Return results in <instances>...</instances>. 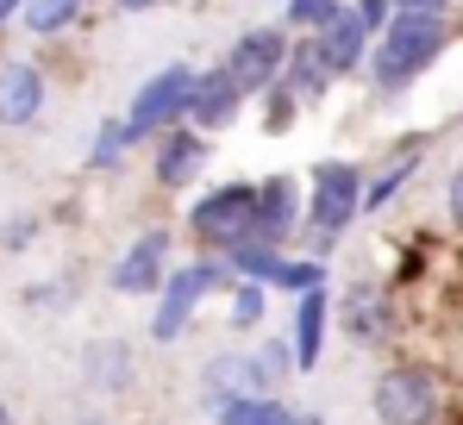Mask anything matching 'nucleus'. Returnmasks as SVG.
I'll list each match as a JSON object with an SVG mask.
<instances>
[{"instance_id": "25", "label": "nucleus", "mask_w": 463, "mask_h": 425, "mask_svg": "<svg viewBox=\"0 0 463 425\" xmlns=\"http://www.w3.org/2000/svg\"><path fill=\"white\" fill-rule=\"evenodd\" d=\"M345 6H351V0H282V13H276V19H282L295 38H319Z\"/></svg>"}, {"instance_id": "21", "label": "nucleus", "mask_w": 463, "mask_h": 425, "mask_svg": "<svg viewBox=\"0 0 463 425\" xmlns=\"http://www.w3.org/2000/svg\"><path fill=\"white\" fill-rule=\"evenodd\" d=\"M313 288H332V263H319V257H307V250H288L282 269H276V282H269V294L301 300V294H313Z\"/></svg>"}, {"instance_id": "10", "label": "nucleus", "mask_w": 463, "mask_h": 425, "mask_svg": "<svg viewBox=\"0 0 463 425\" xmlns=\"http://www.w3.org/2000/svg\"><path fill=\"white\" fill-rule=\"evenodd\" d=\"M151 150V182L163 194H201L207 182V163H213V138L194 132V126H169L163 138L145 144Z\"/></svg>"}, {"instance_id": "31", "label": "nucleus", "mask_w": 463, "mask_h": 425, "mask_svg": "<svg viewBox=\"0 0 463 425\" xmlns=\"http://www.w3.org/2000/svg\"><path fill=\"white\" fill-rule=\"evenodd\" d=\"M445 225H451V231L463 238V163L451 169V175H445Z\"/></svg>"}, {"instance_id": "6", "label": "nucleus", "mask_w": 463, "mask_h": 425, "mask_svg": "<svg viewBox=\"0 0 463 425\" xmlns=\"http://www.w3.org/2000/svg\"><path fill=\"white\" fill-rule=\"evenodd\" d=\"M194 70L201 63H163V70H151L138 88H132V100H126V126H132V138H138V150L151 138H163L169 126H188V94H194Z\"/></svg>"}, {"instance_id": "2", "label": "nucleus", "mask_w": 463, "mask_h": 425, "mask_svg": "<svg viewBox=\"0 0 463 425\" xmlns=\"http://www.w3.org/2000/svg\"><path fill=\"white\" fill-rule=\"evenodd\" d=\"M295 375H301V369H295V345H288V338H257L250 351H213V356H207L194 394H201V413L220 420L232 401L282 394Z\"/></svg>"}, {"instance_id": "12", "label": "nucleus", "mask_w": 463, "mask_h": 425, "mask_svg": "<svg viewBox=\"0 0 463 425\" xmlns=\"http://www.w3.org/2000/svg\"><path fill=\"white\" fill-rule=\"evenodd\" d=\"M244 107H250V94H244V81L226 63H201L194 70V94H188V126L194 132L220 138V132H232L244 119Z\"/></svg>"}, {"instance_id": "18", "label": "nucleus", "mask_w": 463, "mask_h": 425, "mask_svg": "<svg viewBox=\"0 0 463 425\" xmlns=\"http://www.w3.org/2000/svg\"><path fill=\"white\" fill-rule=\"evenodd\" d=\"M282 88L307 107V113H319L332 94H338V75L326 70V57H319V44L313 38H295V51H288V70H282Z\"/></svg>"}, {"instance_id": "4", "label": "nucleus", "mask_w": 463, "mask_h": 425, "mask_svg": "<svg viewBox=\"0 0 463 425\" xmlns=\"http://www.w3.org/2000/svg\"><path fill=\"white\" fill-rule=\"evenodd\" d=\"M182 238L194 257H232L238 244L257 238V182H213L182 212Z\"/></svg>"}, {"instance_id": "13", "label": "nucleus", "mask_w": 463, "mask_h": 425, "mask_svg": "<svg viewBox=\"0 0 463 425\" xmlns=\"http://www.w3.org/2000/svg\"><path fill=\"white\" fill-rule=\"evenodd\" d=\"M301 225H307V182L301 175H282V169L276 175H257V238L295 250Z\"/></svg>"}, {"instance_id": "11", "label": "nucleus", "mask_w": 463, "mask_h": 425, "mask_svg": "<svg viewBox=\"0 0 463 425\" xmlns=\"http://www.w3.org/2000/svg\"><path fill=\"white\" fill-rule=\"evenodd\" d=\"M51 107V70L38 57H0V132H32Z\"/></svg>"}, {"instance_id": "26", "label": "nucleus", "mask_w": 463, "mask_h": 425, "mask_svg": "<svg viewBox=\"0 0 463 425\" xmlns=\"http://www.w3.org/2000/svg\"><path fill=\"white\" fill-rule=\"evenodd\" d=\"M269 300H276V294H269V288L263 282H232V332H257V326H263V313H269Z\"/></svg>"}, {"instance_id": "37", "label": "nucleus", "mask_w": 463, "mask_h": 425, "mask_svg": "<svg viewBox=\"0 0 463 425\" xmlns=\"http://www.w3.org/2000/svg\"><path fill=\"white\" fill-rule=\"evenodd\" d=\"M0 425H19V420H13V407H6V401H0Z\"/></svg>"}, {"instance_id": "14", "label": "nucleus", "mask_w": 463, "mask_h": 425, "mask_svg": "<svg viewBox=\"0 0 463 425\" xmlns=\"http://www.w3.org/2000/svg\"><path fill=\"white\" fill-rule=\"evenodd\" d=\"M81 388L94 401H126L138 388V356L126 338H88L81 345Z\"/></svg>"}, {"instance_id": "22", "label": "nucleus", "mask_w": 463, "mask_h": 425, "mask_svg": "<svg viewBox=\"0 0 463 425\" xmlns=\"http://www.w3.org/2000/svg\"><path fill=\"white\" fill-rule=\"evenodd\" d=\"M194 313H201V307H194L188 294L163 288V294H156V307H151V326H145V332H151V345H175V338L194 326Z\"/></svg>"}, {"instance_id": "38", "label": "nucleus", "mask_w": 463, "mask_h": 425, "mask_svg": "<svg viewBox=\"0 0 463 425\" xmlns=\"http://www.w3.org/2000/svg\"><path fill=\"white\" fill-rule=\"evenodd\" d=\"M458 44H463V13H458Z\"/></svg>"}, {"instance_id": "20", "label": "nucleus", "mask_w": 463, "mask_h": 425, "mask_svg": "<svg viewBox=\"0 0 463 425\" xmlns=\"http://www.w3.org/2000/svg\"><path fill=\"white\" fill-rule=\"evenodd\" d=\"M132 150H138V138H132L126 113H107V119L94 126V138H88V156H81V169H88V175H119V169L132 163Z\"/></svg>"}, {"instance_id": "17", "label": "nucleus", "mask_w": 463, "mask_h": 425, "mask_svg": "<svg viewBox=\"0 0 463 425\" xmlns=\"http://www.w3.org/2000/svg\"><path fill=\"white\" fill-rule=\"evenodd\" d=\"M332 307H338V294L332 288H313L295 300V319H288V345H295V369L313 375L319 363H326V332H332Z\"/></svg>"}, {"instance_id": "34", "label": "nucleus", "mask_w": 463, "mask_h": 425, "mask_svg": "<svg viewBox=\"0 0 463 425\" xmlns=\"http://www.w3.org/2000/svg\"><path fill=\"white\" fill-rule=\"evenodd\" d=\"M19 13H25V0H0V32H13V25H19Z\"/></svg>"}, {"instance_id": "24", "label": "nucleus", "mask_w": 463, "mask_h": 425, "mask_svg": "<svg viewBox=\"0 0 463 425\" xmlns=\"http://www.w3.org/2000/svg\"><path fill=\"white\" fill-rule=\"evenodd\" d=\"M282 257H288V250H282V244H263V238H250V244H238V250H232L226 263H232V276H238V282H276V269H282Z\"/></svg>"}, {"instance_id": "30", "label": "nucleus", "mask_w": 463, "mask_h": 425, "mask_svg": "<svg viewBox=\"0 0 463 425\" xmlns=\"http://www.w3.org/2000/svg\"><path fill=\"white\" fill-rule=\"evenodd\" d=\"M351 13H357V19H364V25L383 38L388 25H394V13H401V6H394V0H351Z\"/></svg>"}, {"instance_id": "36", "label": "nucleus", "mask_w": 463, "mask_h": 425, "mask_svg": "<svg viewBox=\"0 0 463 425\" xmlns=\"http://www.w3.org/2000/svg\"><path fill=\"white\" fill-rule=\"evenodd\" d=\"M295 425H326V420H319V413H295Z\"/></svg>"}, {"instance_id": "33", "label": "nucleus", "mask_w": 463, "mask_h": 425, "mask_svg": "<svg viewBox=\"0 0 463 425\" xmlns=\"http://www.w3.org/2000/svg\"><path fill=\"white\" fill-rule=\"evenodd\" d=\"M107 6H113V13H119V19H138V13H156V6H163V0H107Z\"/></svg>"}, {"instance_id": "29", "label": "nucleus", "mask_w": 463, "mask_h": 425, "mask_svg": "<svg viewBox=\"0 0 463 425\" xmlns=\"http://www.w3.org/2000/svg\"><path fill=\"white\" fill-rule=\"evenodd\" d=\"M38 231H44V219H38V212H13V219L0 225V250H6V257H19V250H32V244H38Z\"/></svg>"}, {"instance_id": "1", "label": "nucleus", "mask_w": 463, "mask_h": 425, "mask_svg": "<svg viewBox=\"0 0 463 425\" xmlns=\"http://www.w3.org/2000/svg\"><path fill=\"white\" fill-rule=\"evenodd\" d=\"M458 44V19H420V13H394L376 51H370V70H364V88L376 100H407L426 75L439 70Z\"/></svg>"}, {"instance_id": "27", "label": "nucleus", "mask_w": 463, "mask_h": 425, "mask_svg": "<svg viewBox=\"0 0 463 425\" xmlns=\"http://www.w3.org/2000/svg\"><path fill=\"white\" fill-rule=\"evenodd\" d=\"M257 107H263V132H269V138H282V132H295V126L307 119V107H301L282 81H276L269 94H257Z\"/></svg>"}, {"instance_id": "35", "label": "nucleus", "mask_w": 463, "mask_h": 425, "mask_svg": "<svg viewBox=\"0 0 463 425\" xmlns=\"http://www.w3.org/2000/svg\"><path fill=\"white\" fill-rule=\"evenodd\" d=\"M63 425H113L107 413H76V420H63Z\"/></svg>"}, {"instance_id": "28", "label": "nucleus", "mask_w": 463, "mask_h": 425, "mask_svg": "<svg viewBox=\"0 0 463 425\" xmlns=\"http://www.w3.org/2000/svg\"><path fill=\"white\" fill-rule=\"evenodd\" d=\"M25 313H70L76 307V276H51V282H32L19 294Z\"/></svg>"}, {"instance_id": "7", "label": "nucleus", "mask_w": 463, "mask_h": 425, "mask_svg": "<svg viewBox=\"0 0 463 425\" xmlns=\"http://www.w3.org/2000/svg\"><path fill=\"white\" fill-rule=\"evenodd\" d=\"M332 319L345 326V338H351V345L383 351V345H394V332H401V288L383 282V276H357V282L338 294Z\"/></svg>"}, {"instance_id": "3", "label": "nucleus", "mask_w": 463, "mask_h": 425, "mask_svg": "<svg viewBox=\"0 0 463 425\" xmlns=\"http://www.w3.org/2000/svg\"><path fill=\"white\" fill-rule=\"evenodd\" d=\"M451 413V382L426 356H394L370 382V420L376 425H445Z\"/></svg>"}, {"instance_id": "5", "label": "nucleus", "mask_w": 463, "mask_h": 425, "mask_svg": "<svg viewBox=\"0 0 463 425\" xmlns=\"http://www.w3.org/2000/svg\"><path fill=\"white\" fill-rule=\"evenodd\" d=\"M364 194H370V163H357V156H319L307 169V225L345 238L364 219Z\"/></svg>"}, {"instance_id": "8", "label": "nucleus", "mask_w": 463, "mask_h": 425, "mask_svg": "<svg viewBox=\"0 0 463 425\" xmlns=\"http://www.w3.org/2000/svg\"><path fill=\"white\" fill-rule=\"evenodd\" d=\"M288 51H295V32L282 25V19H263V25H244L238 38L226 44V63L238 81H244V94L257 100V94H269L276 81H282V70H288Z\"/></svg>"}, {"instance_id": "32", "label": "nucleus", "mask_w": 463, "mask_h": 425, "mask_svg": "<svg viewBox=\"0 0 463 425\" xmlns=\"http://www.w3.org/2000/svg\"><path fill=\"white\" fill-rule=\"evenodd\" d=\"M401 13H420V19H458V0H394Z\"/></svg>"}, {"instance_id": "9", "label": "nucleus", "mask_w": 463, "mask_h": 425, "mask_svg": "<svg viewBox=\"0 0 463 425\" xmlns=\"http://www.w3.org/2000/svg\"><path fill=\"white\" fill-rule=\"evenodd\" d=\"M169 269H175V231H169V225H145V231L113 257L107 288L126 294V300H156L163 282H169Z\"/></svg>"}, {"instance_id": "16", "label": "nucleus", "mask_w": 463, "mask_h": 425, "mask_svg": "<svg viewBox=\"0 0 463 425\" xmlns=\"http://www.w3.org/2000/svg\"><path fill=\"white\" fill-rule=\"evenodd\" d=\"M313 44H319L326 70L338 75V81H364V70H370V51H376V32H370V25H364V19L345 6V13H338V19H332V25L313 38Z\"/></svg>"}, {"instance_id": "15", "label": "nucleus", "mask_w": 463, "mask_h": 425, "mask_svg": "<svg viewBox=\"0 0 463 425\" xmlns=\"http://www.w3.org/2000/svg\"><path fill=\"white\" fill-rule=\"evenodd\" d=\"M426 144H432V132H407V138H394L383 150V163L370 169V194H364V219H376V212H388L394 201H401V188L420 175V163H426Z\"/></svg>"}, {"instance_id": "19", "label": "nucleus", "mask_w": 463, "mask_h": 425, "mask_svg": "<svg viewBox=\"0 0 463 425\" xmlns=\"http://www.w3.org/2000/svg\"><path fill=\"white\" fill-rule=\"evenodd\" d=\"M81 19H88V0H25L19 32L38 44H63L70 32H81Z\"/></svg>"}, {"instance_id": "23", "label": "nucleus", "mask_w": 463, "mask_h": 425, "mask_svg": "<svg viewBox=\"0 0 463 425\" xmlns=\"http://www.w3.org/2000/svg\"><path fill=\"white\" fill-rule=\"evenodd\" d=\"M213 425H295L288 394H250V401H232Z\"/></svg>"}]
</instances>
